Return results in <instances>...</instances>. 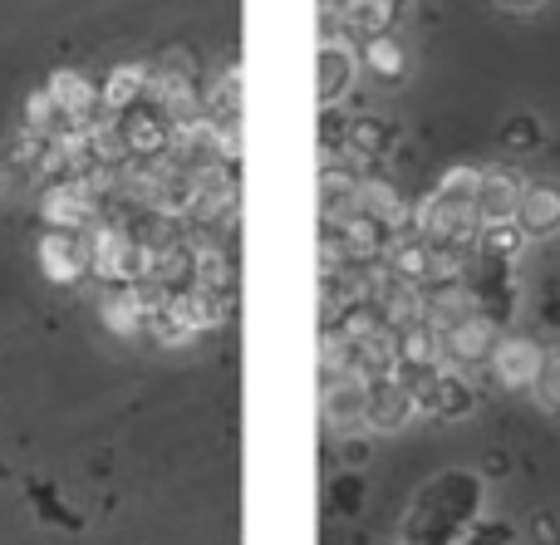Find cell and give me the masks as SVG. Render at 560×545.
<instances>
[{
	"label": "cell",
	"instance_id": "21",
	"mask_svg": "<svg viewBox=\"0 0 560 545\" xmlns=\"http://www.w3.org/2000/svg\"><path fill=\"white\" fill-rule=\"evenodd\" d=\"M502 5H512V10H536L541 0H502Z\"/></svg>",
	"mask_w": 560,
	"mask_h": 545
},
{
	"label": "cell",
	"instance_id": "7",
	"mask_svg": "<svg viewBox=\"0 0 560 545\" xmlns=\"http://www.w3.org/2000/svg\"><path fill=\"white\" fill-rule=\"evenodd\" d=\"M79 236L84 232H59V226H49V232L39 236V265H45V275L55 285H69L89 271V246L79 241Z\"/></svg>",
	"mask_w": 560,
	"mask_h": 545
},
{
	"label": "cell",
	"instance_id": "20",
	"mask_svg": "<svg viewBox=\"0 0 560 545\" xmlns=\"http://www.w3.org/2000/svg\"><path fill=\"white\" fill-rule=\"evenodd\" d=\"M532 393H536V403H541L546 413H560V349L556 354L546 349V364H541V374H536Z\"/></svg>",
	"mask_w": 560,
	"mask_h": 545
},
{
	"label": "cell",
	"instance_id": "14",
	"mask_svg": "<svg viewBox=\"0 0 560 545\" xmlns=\"http://www.w3.org/2000/svg\"><path fill=\"white\" fill-rule=\"evenodd\" d=\"M329 15L339 20V29H345L349 39H374V35H388L398 20V10L388 5V0H345L339 10H329Z\"/></svg>",
	"mask_w": 560,
	"mask_h": 545
},
{
	"label": "cell",
	"instance_id": "22",
	"mask_svg": "<svg viewBox=\"0 0 560 545\" xmlns=\"http://www.w3.org/2000/svg\"><path fill=\"white\" fill-rule=\"evenodd\" d=\"M339 5H345V0H325V10H339Z\"/></svg>",
	"mask_w": 560,
	"mask_h": 545
},
{
	"label": "cell",
	"instance_id": "12",
	"mask_svg": "<svg viewBox=\"0 0 560 545\" xmlns=\"http://www.w3.org/2000/svg\"><path fill=\"white\" fill-rule=\"evenodd\" d=\"M516 226L526 236H556L560 232V182H526Z\"/></svg>",
	"mask_w": 560,
	"mask_h": 545
},
{
	"label": "cell",
	"instance_id": "4",
	"mask_svg": "<svg viewBox=\"0 0 560 545\" xmlns=\"http://www.w3.org/2000/svg\"><path fill=\"white\" fill-rule=\"evenodd\" d=\"M418 413L413 383L404 379H369V403H364V433L384 438V433H398L408 418Z\"/></svg>",
	"mask_w": 560,
	"mask_h": 545
},
{
	"label": "cell",
	"instance_id": "11",
	"mask_svg": "<svg viewBox=\"0 0 560 545\" xmlns=\"http://www.w3.org/2000/svg\"><path fill=\"white\" fill-rule=\"evenodd\" d=\"M98 315H104V330L124 334V340L138 330H148V305H143V295H138V285H104Z\"/></svg>",
	"mask_w": 560,
	"mask_h": 545
},
{
	"label": "cell",
	"instance_id": "16",
	"mask_svg": "<svg viewBox=\"0 0 560 545\" xmlns=\"http://www.w3.org/2000/svg\"><path fill=\"white\" fill-rule=\"evenodd\" d=\"M394 147V128L384 118H349V138H345V157H359V163H374Z\"/></svg>",
	"mask_w": 560,
	"mask_h": 545
},
{
	"label": "cell",
	"instance_id": "9",
	"mask_svg": "<svg viewBox=\"0 0 560 545\" xmlns=\"http://www.w3.org/2000/svg\"><path fill=\"white\" fill-rule=\"evenodd\" d=\"M45 88L55 94L59 114L74 118V123H94V118L104 114V98H98V84H94V79H84L79 69H55V74L45 79Z\"/></svg>",
	"mask_w": 560,
	"mask_h": 545
},
{
	"label": "cell",
	"instance_id": "6",
	"mask_svg": "<svg viewBox=\"0 0 560 545\" xmlns=\"http://www.w3.org/2000/svg\"><path fill=\"white\" fill-rule=\"evenodd\" d=\"M522 192L526 182L516 173H506V167H487L482 173V187H477V222L482 226H497V222H516V206H522Z\"/></svg>",
	"mask_w": 560,
	"mask_h": 545
},
{
	"label": "cell",
	"instance_id": "5",
	"mask_svg": "<svg viewBox=\"0 0 560 545\" xmlns=\"http://www.w3.org/2000/svg\"><path fill=\"white\" fill-rule=\"evenodd\" d=\"M364 403H369V383L359 374H339L319 393V418H325L329 433H359L364 428Z\"/></svg>",
	"mask_w": 560,
	"mask_h": 545
},
{
	"label": "cell",
	"instance_id": "13",
	"mask_svg": "<svg viewBox=\"0 0 560 545\" xmlns=\"http://www.w3.org/2000/svg\"><path fill=\"white\" fill-rule=\"evenodd\" d=\"M148 79H153V64H114L98 84V98H104L108 114H128L148 98Z\"/></svg>",
	"mask_w": 560,
	"mask_h": 545
},
{
	"label": "cell",
	"instance_id": "15",
	"mask_svg": "<svg viewBox=\"0 0 560 545\" xmlns=\"http://www.w3.org/2000/svg\"><path fill=\"white\" fill-rule=\"evenodd\" d=\"M359 64H364L378 84H404L408 79V55L394 39V29H388V35H374V39H359Z\"/></svg>",
	"mask_w": 560,
	"mask_h": 545
},
{
	"label": "cell",
	"instance_id": "8",
	"mask_svg": "<svg viewBox=\"0 0 560 545\" xmlns=\"http://www.w3.org/2000/svg\"><path fill=\"white\" fill-rule=\"evenodd\" d=\"M359 74V55H354V39L345 35H329L325 45H319V104H339V98L349 94V84H354Z\"/></svg>",
	"mask_w": 560,
	"mask_h": 545
},
{
	"label": "cell",
	"instance_id": "2",
	"mask_svg": "<svg viewBox=\"0 0 560 545\" xmlns=\"http://www.w3.org/2000/svg\"><path fill=\"white\" fill-rule=\"evenodd\" d=\"M39 212H45V226H59V232H84V226L98 222L104 197H98L84 177H59V182L45 187Z\"/></svg>",
	"mask_w": 560,
	"mask_h": 545
},
{
	"label": "cell",
	"instance_id": "23",
	"mask_svg": "<svg viewBox=\"0 0 560 545\" xmlns=\"http://www.w3.org/2000/svg\"><path fill=\"white\" fill-rule=\"evenodd\" d=\"M388 5H394V10H404V5H408V0H388Z\"/></svg>",
	"mask_w": 560,
	"mask_h": 545
},
{
	"label": "cell",
	"instance_id": "3",
	"mask_svg": "<svg viewBox=\"0 0 560 545\" xmlns=\"http://www.w3.org/2000/svg\"><path fill=\"white\" fill-rule=\"evenodd\" d=\"M487 364H492V374H497V383H502V389L532 393L536 374H541V364H546V349L532 340V334H502Z\"/></svg>",
	"mask_w": 560,
	"mask_h": 545
},
{
	"label": "cell",
	"instance_id": "17",
	"mask_svg": "<svg viewBox=\"0 0 560 545\" xmlns=\"http://www.w3.org/2000/svg\"><path fill=\"white\" fill-rule=\"evenodd\" d=\"M526 241H532V236H526L516 222L482 226V251H487V256H497V261H516V256L526 251Z\"/></svg>",
	"mask_w": 560,
	"mask_h": 545
},
{
	"label": "cell",
	"instance_id": "18",
	"mask_svg": "<svg viewBox=\"0 0 560 545\" xmlns=\"http://www.w3.org/2000/svg\"><path fill=\"white\" fill-rule=\"evenodd\" d=\"M477 187H482V173H477V167H447V173L438 177V192H443L447 202H457V206H472Z\"/></svg>",
	"mask_w": 560,
	"mask_h": 545
},
{
	"label": "cell",
	"instance_id": "10",
	"mask_svg": "<svg viewBox=\"0 0 560 545\" xmlns=\"http://www.w3.org/2000/svg\"><path fill=\"white\" fill-rule=\"evenodd\" d=\"M359 206V173L345 157H329L319 167V222H345Z\"/></svg>",
	"mask_w": 560,
	"mask_h": 545
},
{
	"label": "cell",
	"instance_id": "19",
	"mask_svg": "<svg viewBox=\"0 0 560 545\" xmlns=\"http://www.w3.org/2000/svg\"><path fill=\"white\" fill-rule=\"evenodd\" d=\"M59 118H65V114H59V104H55V94H49V88H35V94L25 98V128H30V133L49 138Z\"/></svg>",
	"mask_w": 560,
	"mask_h": 545
},
{
	"label": "cell",
	"instance_id": "1",
	"mask_svg": "<svg viewBox=\"0 0 560 545\" xmlns=\"http://www.w3.org/2000/svg\"><path fill=\"white\" fill-rule=\"evenodd\" d=\"M438 340H443V364H447V369H463L467 374L472 364L492 359L497 340H502V324H497L492 315L472 310V315H463V320L443 324V330H438Z\"/></svg>",
	"mask_w": 560,
	"mask_h": 545
}]
</instances>
